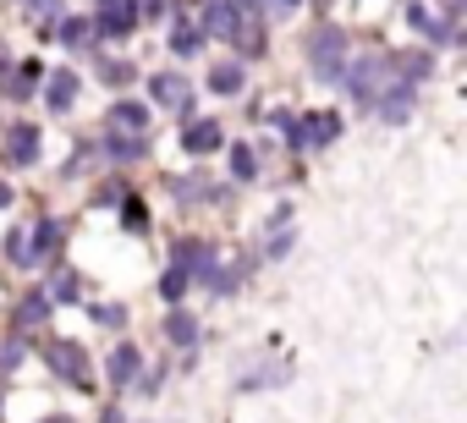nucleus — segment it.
<instances>
[{
  "instance_id": "5701e85b",
  "label": "nucleus",
  "mask_w": 467,
  "mask_h": 423,
  "mask_svg": "<svg viewBox=\"0 0 467 423\" xmlns=\"http://www.w3.org/2000/svg\"><path fill=\"white\" fill-rule=\"evenodd\" d=\"M6 248H12V264H39V259H34V237H28V232H12V237H6Z\"/></svg>"
},
{
  "instance_id": "c85d7f7f",
  "label": "nucleus",
  "mask_w": 467,
  "mask_h": 423,
  "mask_svg": "<svg viewBox=\"0 0 467 423\" xmlns=\"http://www.w3.org/2000/svg\"><path fill=\"white\" fill-rule=\"evenodd\" d=\"M28 12H39V17H50V12H56V0H28Z\"/></svg>"
},
{
  "instance_id": "20e7f679",
  "label": "nucleus",
  "mask_w": 467,
  "mask_h": 423,
  "mask_svg": "<svg viewBox=\"0 0 467 423\" xmlns=\"http://www.w3.org/2000/svg\"><path fill=\"white\" fill-rule=\"evenodd\" d=\"M149 94H154V105H165V110H187V105H192V83L176 77V72H160V77L149 83Z\"/></svg>"
},
{
  "instance_id": "f3484780",
  "label": "nucleus",
  "mask_w": 467,
  "mask_h": 423,
  "mask_svg": "<svg viewBox=\"0 0 467 423\" xmlns=\"http://www.w3.org/2000/svg\"><path fill=\"white\" fill-rule=\"evenodd\" d=\"M61 237H67V232H61V221H45V226H39V237H34V259H39V264H45V259H56V253H61Z\"/></svg>"
},
{
  "instance_id": "393cba45",
  "label": "nucleus",
  "mask_w": 467,
  "mask_h": 423,
  "mask_svg": "<svg viewBox=\"0 0 467 423\" xmlns=\"http://www.w3.org/2000/svg\"><path fill=\"white\" fill-rule=\"evenodd\" d=\"M72 297H78V275H67V270H61V275H56V286H50V303H72Z\"/></svg>"
},
{
  "instance_id": "bb28decb",
  "label": "nucleus",
  "mask_w": 467,
  "mask_h": 423,
  "mask_svg": "<svg viewBox=\"0 0 467 423\" xmlns=\"http://www.w3.org/2000/svg\"><path fill=\"white\" fill-rule=\"evenodd\" d=\"M171 45H176V56H192V50H198V34H192V28H182Z\"/></svg>"
},
{
  "instance_id": "423d86ee",
  "label": "nucleus",
  "mask_w": 467,
  "mask_h": 423,
  "mask_svg": "<svg viewBox=\"0 0 467 423\" xmlns=\"http://www.w3.org/2000/svg\"><path fill=\"white\" fill-rule=\"evenodd\" d=\"M132 23H138V6H132V0H105V12H99L94 34H110V39H121V34H132Z\"/></svg>"
},
{
  "instance_id": "9b49d317",
  "label": "nucleus",
  "mask_w": 467,
  "mask_h": 423,
  "mask_svg": "<svg viewBox=\"0 0 467 423\" xmlns=\"http://www.w3.org/2000/svg\"><path fill=\"white\" fill-rule=\"evenodd\" d=\"M182 149H187V154H209V149H220V127H214V121H192V127L182 132Z\"/></svg>"
},
{
  "instance_id": "6ab92c4d",
  "label": "nucleus",
  "mask_w": 467,
  "mask_h": 423,
  "mask_svg": "<svg viewBox=\"0 0 467 423\" xmlns=\"http://www.w3.org/2000/svg\"><path fill=\"white\" fill-rule=\"evenodd\" d=\"M412 28H418L423 39H434V45H445V39H451V28H440V17H434L429 6H412Z\"/></svg>"
},
{
  "instance_id": "cd10ccee",
  "label": "nucleus",
  "mask_w": 467,
  "mask_h": 423,
  "mask_svg": "<svg viewBox=\"0 0 467 423\" xmlns=\"http://www.w3.org/2000/svg\"><path fill=\"white\" fill-rule=\"evenodd\" d=\"M99 77H105V83H127V77H132V67H127V61H116V67H99Z\"/></svg>"
},
{
  "instance_id": "2eb2a0df",
  "label": "nucleus",
  "mask_w": 467,
  "mask_h": 423,
  "mask_svg": "<svg viewBox=\"0 0 467 423\" xmlns=\"http://www.w3.org/2000/svg\"><path fill=\"white\" fill-rule=\"evenodd\" d=\"M149 127V110L143 105H116L110 110V132H143Z\"/></svg>"
},
{
  "instance_id": "4be33fe9",
  "label": "nucleus",
  "mask_w": 467,
  "mask_h": 423,
  "mask_svg": "<svg viewBox=\"0 0 467 423\" xmlns=\"http://www.w3.org/2000/svg\"><path fill=\"white\" fill-rule=\"evenodd\" d=\"M182 292H187V270H182V264H171V270H165V281H160V297H165V303H182Z\"/></svg>"
},
{
  "instance_id": "7ed1b4c3",
  "label": "nucleus",
  "mask_w": 467,
  "mask_h": 423,
  "mask_svg": "<svg viewBox=\"0 0 467 423\" xmlns=\"http://www.w3.org/2000/svg\"><path fill=\"white\" fill-rule=\"evenodd\" d=\"M45 357H50L56 379H72L78 390H88V385H94V363H88V352H83V346H72V341H50V346H45Z\"/></svg>"
},
{
  "instance_id": "1a4fd4ad",
  "label": "nucleus",
  "mask_w": 467,
  "mask_h": 423,
  "mask_svg": "<svg viewBox=\"0 0 467 423\" xmlns=\"http://www.w3.org/2000/svg\"><path fill=\"white\" fill-rule=\"evenodd\" d=\"M379 72H385V67H379V56H374V61H358V67H352V77H347V88H352L358 99H374V94H379V83H385Z\"/></svg>"
},
{
  "instance_id": "a211bd4d",
  "label": "nucleus",
  "mask_w": 467,
  "mask_h": 423,
  "mask_svg": "<svg viewBox=\"0 0 467 423\" xmlns=\"http://www.w3.org/2000/svg\"><path fill=\"white\" fill-rule=\"evenodd\" d=\"M72 99H78V77L72 72H56L50 77V110H72Z\"/></svg>"
},
{
  "instance_id": "f257e3e1",
  "label": "nucleus",
  "mask_w": 467,
  "mask_h": 423,
  "mask_svg": "<svg viewBox=\"0 0 467 423\" xmlns=\"http://www.w3.org/2000/svg\"><path fill=\"white\" fill-rule=\"evenodd\" d=\"M275 127H281V132H286L297 149H319V143H330V138L341 132V121H336L330 110H314L308 121H292L286 110H275Z\"/></svg>"
},
{
  "instance_id": "7c9ffc66",
  "label": "nucleus",
  "mask_w": 467,
  "mask_h": 423,
  "mask_svg": "<svg viewBox=\"0 0 467 423\" xmlns=\"http://www.w3.org/2000/svg\"><path fill=\"white\" fill-rule=\"evenodd\" d=\"M105 423H127V418H121V412H116V407H110V412H105Z\"/></svg>"
},
{
  "instance_id": "a878e982",
  "label": "nucleus",
  "mask_w": 467,
  "mask_h": 423,
  "mask_svg": "<svg viewBox=\"0 0 467 423\" xmlns=\"http://www.w3.org/2000/svg\"><path fill=\"white\" fill-rule=\"evenodd\" d=\"M231 170H237V176H259V160H254V149H248V143L231 154Z\"/></svg>"
},
{
  "instance_id": "b1692460",
  "label": "nucleus",
  "mask_w": 467,
  "mask_h": 423,
  "mask_svg": "<svg viewBox=\"0 0 467 423\" xmlns=\"http://www.w3.org/2000/svg\"><path fill=\"white\" fill-rule=\"evenodd\" d=\"M45 314H50V297H39V292H34V297H23V308H17V319H23V325H45Z\"/></svg>"
},
{
  "instance_id": "0eeeda50",
  "label": "nucleus",
  "mask_w": 467,
  "mask_h": 423,
  "mask_svg": "<svg viewBox=\"0 0 467 423\" xmlns=\"http://www.w3.org/2000/svg\"><path fill=\"white\" fill-rule=\"evenodd\" d=\"M6 160L12 165H34L39 160V132L34 127H12L6 132Z\"/></svg>"
},
{
  "instance_id": "f03ea898",
  "label": "nucleus",
  "mask_w": 467,
  "mask_h": 423,
  "mask_svg": "<svg viewBox=\"0 0 467 423\" xmlns=\"http://www.w3.org/2000/svg\"><path fill=\"white\" fill-rule=\"evenodd\" d=\"M308 61H314V77H325V83L347 77V72H341V61H347V39H341V28H319V34L308 39Z\"/></svg>"
},
{
  "instance_id": "412c9836",
  "label": "nucleus",
  "mask_w": 467,
  "mask_h": 423,
  "mask_svg": "<svg viewBox=\"0 0 467 423\" xmlns=\"http://www.w3.org/2000/svg\"><path fill=\"white\" fill-rule=\"evenodd\" d=\"M209 88H214V94H237V88H243V67H231V61L214 67V72H209Z\"/></svg>"
},
{
  "instance_id": "c756f323",
  "label": "nucleus",
  "mask_w": 467,
  "mask_h": 423,
  "mask_svg": "<svg viewBox=\"0 0 467 423\" xmlns=\"http://www.w3.org/2000/svg\"><path fill=\"white\" fill-rule=\"evenodd\" d=\"M6 203H12V187H6V181H0V209H6Z\"/></svg>"
},
{
  "instance_id": "aec40b11",
  "label": "nucleus",
  "mask_w": 467,
  "mask_h": 423,
  "mask_svg": "<svg viewBox=\"0 0 467 423\" xmlns=\"http://www.w3.org/2000/svg\"><path fill=\"white\" fill-rule=\"evenodd\" d=\"M165 335H171V341H182V346H187V341H192V335H198V319H192V314H187V308H176V314H171V319H165Z\"/></svg>"
},
{
  "instance_id": "6e6552de",
  "label": "nucleus",
  "mask_w": 467,
  "mask_h": 423,
  "mask_svg": "<svg viewBox=\"0 0 467 423\" xmlns=\"http://www.w3.org/2000/svg\"><path fill=\"white\" fill-rule=\"evenodd\" d=\"M105 368H110V379H116V385H132V379L143 374V357H138V346H132V341H121V346L110 352V363H105Z\"/></svg>"
},
{
  "instance_id": "2f4dec72",
  "label": "nucleus",
  "mask_w": 467,
  "mask_h": 423,
  "mask_svg": "<svg viewBox=\"0 0 467 423\" xmlns=\"http://www.w3.org/2000/svg\"><path fill=\"white\" fill-rule=\"evenodd\" d=\"M281 6H297V0H281Z\"/></svg>"
},
{
  "instance_id": "ddd939ff",
  "label": "nucleus",
  "mask_w": 467,
  "mask_h": 423,
  "mask_svg": "<svg viewBox=\"0 0 467 423\" xmlns=\"http://www.w3.org/2000/svg\"><path fill=\"white\" fill-rule=\"evenodd\" d=\"M176 264H182L187 275H192V270H198V275H209V264H214V253H209L203 242H176Z\"/></svg>"
},
{
  "instance_id": "9d476101",
  "label": "nucleus",
  "mask_w": 467,
  "mask_h": 423,
  "mask_svg": "<svg viewBox=\"0 0 467 423\" xmlns=\"http://www.w3.org/2000/svg\"><path fill=\"white\" fill-rule=\"evenodd\" d=\"M39 61H28V67H17V72H6V77H0V94H12V99H28L34 88H39Z\"/></svg>"
},
{
  "instance_id": "dca6fc26",
  "label": "nucleus",
  "mask_w": 467,
  "mask_h": 423,
  "mask_svg": "<svg viewBox=\"0 0 467 423\" xmlns=\"http://www.w3.org/2000/svg\"><path fill=\"white\" fill-rule=\"evenodd\" d=\"M143 154H149L143 132H110V160H143Z\"/></svg>"
},
{
  "instance_id": "f8f14e48",
  "label": "nucleus",
  "mask_w": 467,
  "mask_h": 423,
  "mask_svg": "<svg viewBox=\"0 0 467 423\" xmlns=\"http://www.w3.org/2000/svg\"><path fill=\"white\" fill-rule=\"evenodd\" d=\"M379 116H385V121H407V116H412V83L379 94Z\"/></svg>"
},
{
  "instance_id": "39448f33",
  "label": "nucleus",
  "mask_w": 467,
  "mask_h": 423,
  "mask_svg": "<svg viewBox=\"0 0 467 423\" xmlns=\"http://www.w3.org/2000/svg\"><path fill=\"white\" fill-rule=\"evenodd\" d=\"M203 34H214V39H237V34H243L237 6H231V0H203Z\"/></svg>"
},
{
  "instance_id": "4468645a",
  "label": "nucleus",
  "mask_w": 467,
  "mask_h": 423,
  "mask_svg": "<svg viewBox=\"0 0 467 423\" xmlns=\"http://www.w3.org/2000/svg\"><path fill=\"white\" fill-rule=\"evenodd\" d=\"M56 34H61V45H67V50H88V45H94V23H83V17H67Z\"/></svg>"
}]
</instances>
